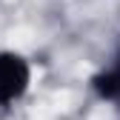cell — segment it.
<instances>
[{
    "label": "cell",
    "instance_id": "1",
    "mask_svg": "<svg viewBox=\"0 0 120 120\" xmlns=\"http://www.w3.org/2000/svg\"><path fill=\"white\" fill-rule=\"evenodd\" d=\"M29 89V66L26 60L11 54V52H0V106L23 97Z\"/></svg>",
    "mask_w": 120,
    "mask_h": 120
},
{
    "label": "cell",
    "instance_id": "2",
    "mask_svg": "<svg viewBox=\"0 0 120 120\" xmlns=\"http://www.w3.org/2000/svg\"><path fill=\"white\" fill-rule=\"evenodd\" d=\"M92 86H94L97 97L117 103V109H120V63H117L114 69H109V71L97 74V77L92 80Z\"/></svg>",
    "mask_w": 120,
    "mask_h": 120
}]
</instances>
